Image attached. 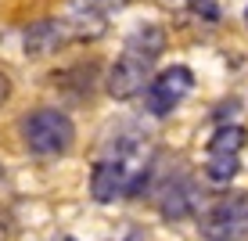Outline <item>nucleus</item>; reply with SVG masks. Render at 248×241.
Segmentation results:
<instances>
[{
	"label": "nucleus",
	"mask_w": 248,
	"mask_h": 241,
	"mask_svg": "<svg viewBox=\"0 0 248 241\" xmlns=\"http://www.w3.org/2000/svg\"><path fill=\"white\" fill-rule=\"evenodd\" d=\"M22 141L32 155H44V159H54V155H65L76 141V126L65 112L58 108H36L32 115H25L22 123Z\"/></svg>",
	"instance_id": "obj_1"
},
{
	"label": "nucleus",
	"mask_w": 248,
	"mask_h": 241,
	"mask_svg": "<svg viewBox=\"0 0 248 241\" xmlns=\"http://www.w3.org/2000/svg\"><path fill=\"white\" fill-rule=\"evenodd\" d=\"M245 227H248V191H234V194L219 198L198 220V230L209 241H234Z\"/></svg>",
	"instance_id": "obj_2"
},
{
	"label": "nucleus",
	"mask_w": 248,
	"mask_h": 241,
	"mask_svg": "<svg viewBox=\"0 0 248 241\" xmlns=\"http://www.w3.org/2000/svg\"><path fill=\"white\" fill-rule=\"evenodd\" d=\"M191 87H194V72L187 65H173V68L158 72L155 80L148 83V90H144V105H148L151 115H169V112L191 94Z\"/></svg>",
	"instance_id": "obj_3"
},
{
	"label": "nucleus",
	"mask_w": 248,
	"mask_h": 241,
	"mask_svg": "<svg viewBox=\"0 0 248 241\" xmlns=\"http://www.w3.org/2000/svg\"><path fill=\"white\" fill-rule=\"evenodd\" d=\"M151 68H155V62L133 54V50H123L119 62L108 68V83L105 87H108V94H112L115 101H130L151 83Z\"/></svg>",
	"instance_id": "obj_4"
},
{
	"label": "nucleus",
	"mask_w": 248,
	"mask_h": 241,
	"mask_svg": "<svg viewBox=\"0 0 248 241\" xmlns=\"http://www.w3.org/2000/svg\"><path fill=\"white\" fill-rule=\"evenodd\" d=\"M65 36H68V25L65 22L40 18V22H32L29 29H25L22 47H25V54H29V58H47V54H54V50L65 44Z\"/></svg>",
	"instance_id": "obj_5"
},
{
	"label": "nucleus",
	"mask_w": 248,
	"mask_h": 241,
	"mask_svg": "<svg viewBox=\"0 0 248 241\" xmlns=\"http://www.w3.org/2000/svg\"><path fill=\"white\" fill-rule=\"evenodd\" d=\"M194 205H198V187H194L191 180H173V184H166V191H162V198H158V212L166 220L191 216Z\"/></svg>",
	"instance_id": "obj_6"
},
{
	"label": "nucleus",
	"mask_w": 248,
	"mask_h": 241,
	"mask_svg": "<svg viewBox=\"0 0 248 241\" xmlns=\"http://www.w3.org/2000/svg\"><path fill=\"white\" fill-rule=\"evenodd\" d=\"M123 50H133V54L148 58V62H158L162 50H166V29H158V25H140V29H133L130 36H126V47Z\"/></svg>",
	"instance_id": "obj_7"
},
{
	"label": "nucleus",
	"mask_w": 248,
	"mask_h": 241,
	"mask_svg": "<svg viewBox=\"0 0 248 241\" xmlns=\"http://www.w3.org/2000/svg\"><path fill=\"white\" fill-rule=\"evenodd\" d=\"M245 148V130L241 126H223L209 141V155H237Z\"/></svg>",
	"instance_id": "obj_8"
},
{
	"label": "nucleus",
	"mask_w": 248,
	"mask_h": 241,
	"mask_svg": "<svg viewBox=\"0 0 248 241\" xmlns=\"http://www.w3.org/2000/svg\"><path fill=\"white\" fill-rule=\"evenodd\" d=\"M130 0H72V15H83V18H105V15L126 7Z\"/></svg>",
	"instance_id": "obj_9"
},
{
	"label": "nucleus",
	"mask_w": 248,
	"mask_h": 241,
	"mask_svg": "<svg viewBox=\"0 0 248 241\" xmlns=\"http://www.w3.org/2000/svg\"><path fill=\"white\" fill-rule=\"evenodd\" d=\"M205 177L216 180V184L234 180L237 177V155H209V162H205Z\"/></svg>",
	"instance_id": "obj_10"
},
{
	"label": "nucleus",
	"mask_w": 248,
	"mask_h": 241,
	"mask_svg": "<svg viewBox=\"0 0 248 241\" xmlns=\"http://www.w3.org/2000/svg\"><path fill=\"white\" fill-rule=\"evenodd\" d=\"M187 7H191L198 18H205V22L219 18V0H187Z\"/></svg>",
	"instance_id": "obj_11"
},
{
	"label": "nucleus",
	"mask_w": 248,
	"mask_h": 241,
	"mask_svg": "<svg viewBox=\"0 0 248 241\" xmlns=\"http://www.w3.org/2000/svg\"><path fill=\"white\" fill-rule=\"evenodd\" d=\"M0 241H11V220H7L4 209H0Z\"/></svg>",
	"instance_id": "obj_12"
},
{
	"label": "nucleus",
	"mask_w": 248,
	"mask_h": 241,
	"mask_svg": "<svg viewBox=\"0 0 248 241\" xmlns=\"http://www.w3.org/2000/svg\"><path fill=\"white\" fill-rule=\"evenodd\" d=\"M11 97V80H7V72H0V105Z\"/></svg>",
	"instance_id": "obj_13"
},
{
	"label": "nucleus",
	"mask_w": 248,
	"mask_h": 241,
	"mask_svg": "<svg viewBox=\"0 0 248 241\" xmlns=\"http://www.w3.org/2000/svg\"><path fill=\"white\" fill-rule=\"evenodd\" d=\"M245 25H248V7H245Z\"/></svg>",
	"instance_id": "obj_14"
},
{
	"label": "nucleus",
	"mask_w": 248,
	"mask_h": 241,
	"mask_svg": "<svg viewBox=\"0 0 248 241\" xmlns=\"http://www.w3.org/2000/svg\"><path fill=\"white\" fill-rule=\"evenodd\" d=\"M68 241H76V238H68Z\"/></svg>",
	"instance_id": "obj_15"
}]
</instances>
